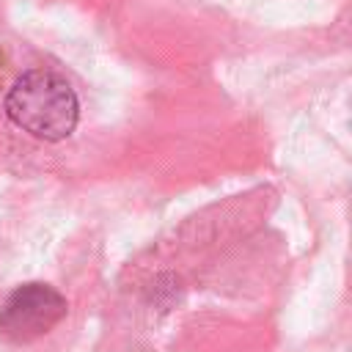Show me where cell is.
Returning <instances> with one entry per match:
<instances>
[{
  "label": "cell",
  "instance_id": "obj_1",
  "mask_svg": "<svg viewBox=\"0 0 352 352\" xmlns=\"http://www.w3.org/2000/svg\"><path fill=\"white\" fill-rule=\"evenodd\" d=\"M6 113L28 135L55 143L74 132L80 107L72 85L60 74L33 69L25 72L8 91Z\"/></svg>",
  "mask_w": 352,
  "mask_h": 352
},
{
  "label": "cell",
  "instance_id": "obj_2",
  "mask_svg": "<svg viewBox=\"0 0 352 352\" xmlns=\"http://www.w3.org/2000/svg\"><path fill=\"white\" fill-rule=\"evenodd\" d=\"M66 316V300L47 283L19 286L0 308V336L16 344L50 333Z\"/></svg>",
  "mask_w": 352,
  "mask_h": 352
}]
</instances>
